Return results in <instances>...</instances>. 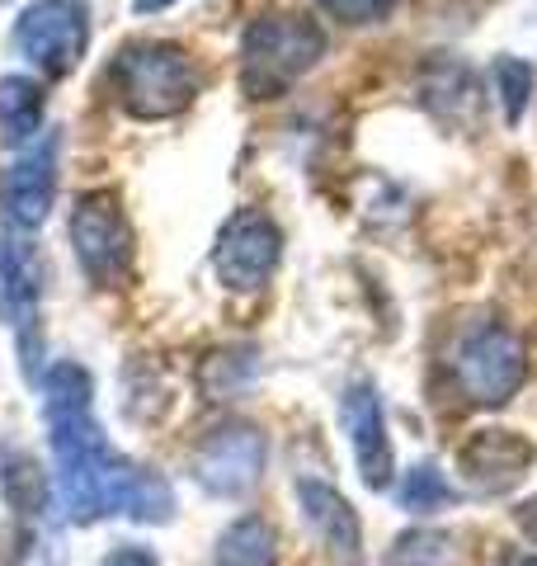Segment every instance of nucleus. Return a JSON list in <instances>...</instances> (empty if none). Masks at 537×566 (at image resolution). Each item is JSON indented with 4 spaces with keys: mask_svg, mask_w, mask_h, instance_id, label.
<instances>
[{
    "mask_svg": "<svg viewBox=\"0 0 537 566\" xmlns=\"http://www.w3.org/2000/svg\"><path fill=\"white\" fill-rule=\"evenodd\" d=\"M95 382L81 364H57L48 378V439L57 458V495L71 524H95L104 515H133L160 524L170 520L175 495L156 472L133 468L104 439L99 420L90 416Z\"/></svg>",
    "mask_w": 537,
    "mask_h": 566,
    "instance_id": "f257e3e1",
    "label": "nucleus"
},
{
    "mask_svg": "<svg viewBox=\"0 0 537 566\" xmlns=\"http://www.w3.org/2000/svg\"><path fill=\"white\" fill-rule=\"evenodd\" d=\"M199 66L185 48L141 39L118 48V57L109 62V91L118 99V109L141 123H160L185 114L199 99Z\"/></svg>",
    "mask_w": 537,
    "mask_h": 566,
    "instance_id": "f03ea898",
    "label": "nucleus"
},
{
    "mask_svg": "<svg viewBox=\"0 0 537 566\" xmlns=\"http://www.w3.org/2000/svg\"><path fill=\"white\" fill-rule=\"evenodd\" d=\"M326 57V29L307 14H260L241 39V95L278 99Z\"/></svg>",
    "mask_w": 537,
    "mask_h": 566,
    "instance_id": "7ed1b4c3",
    "label": "nucleus"
},
{
    "mask_svg": "<svg viewBox=\"0 0 537 566\" xmlns=\"http://www.w3.org/2000/svg\"><path fill=\"white\" fill-rule=\"evenodd\" d=\"M71 245L90 283L123 289L133 274V222L114 193H85L71 212Z\"/></svg>",
    "mask_w": 537,
    "mask_h": 566,
    "instance_id": "20e7f679",
    "label": "nucleus"
},
{
    "mask_svg": "<svg viewBox=\"0 0 537 566\" xmlns=\"http://www.w3.org/2000/svg\"><path fill=\"white\" fill-rule=\"evenodd\" d=\"M14 48L43 71V76H71L90 52V10L85 0H33L14 20Z\"/></svg>",
    "mask_w": 537,
    "mask_h": 566,
    "instance_id": "39448f33",
    "label": "nucleus"
},
{
    "mask_svg": "<svg viewBox=\"0 0 537 566\" xmlns=\"http://www.w3.org/2000/svg\"><path fill=\"white\" fill-rule=\"evenodd\" d=\"M453 364H457V387L476 406H505L528 378L524 340H518L509 326H499V322L476 326L467 340H462Z\"/></svg>",
    "mask_w": 537,
    "mask_h": 566,
    "instance_id": "423d86ee",
    "label": "nucleus"
},
{
    "mask_svg": "<svg viewBox=\"0 0 537 566\" xmlns=\"http://www.w3.org/2000/svg\"><path fill=\"white\" fill-rule=\"evenodd\" d=\"M278 260H283L278 222L264 218V212H255V208H245L222 227L218 251H212V270H218V279L231 293H255L274 279Z\"/></svg>",
    "mask_w": 537,
    "mask_h": 566,
    "instance_id": "0eeeda50",
    "label": "nucleus"
},
{
    "mask_svg": "<svg viewBox=\"0 0 537 566\" xmlns=\"http://www.w3.org/2000/svg\"><path fill=\"white\" fill-rule=\"evenodd\" d=\"M415 91H420V104L443 123V128H453V133L481 128V81L467 62L453 57V52H429L420 62Z\"/></svg>",
    "mask_w": 537,
    "mask_h": 566,
    "instance_id": "6e6552de",
    "label": "nucleus"
},
{
    "mask_svg": "<svg viewBox=\"0 0 537 566\" xmlns=\"http://www.w3.org/2000/svg\"><path fill=\"white\" fill-rule=\"evenodd\" d=\"M52 199H57V137H48L43 147L24 151L20 161L0 170V208L24 232L48 222Z\"/></svg>",
    "mask_w": 537,
    "mask_h": 566,
    "instance_id": "1a4fd4ad",
    "label": "nucleus"
},
{
    "mask_svg": "<svg viewBox=\"0 0 537 566\" xmlns=\"http://www.w3.org/2000/svg\"><path fill=\"white\" fill-rule=\"evenodd\" d=\"M264 434L245 424H227L199 449V482L212 495H245L264 476Z\"/></svg>",
    "mask_w": 537,
    "mask_h": 566,
    "instance_id": "9d476101",
    "label": "nucleus"
},
{
    "mask_svg": "<svg viewBox=\"0 0 537 566\" xmlns=\"http://www.w3.org/2000/svg\"><path fill=\"white\" fill-rule=\"evenodd\" d=\"M533 458H537V449L528 444L524 434H514V430H481V434H472L467 444H462L457 468H462V476H467L476 491L495 495V491H509V486L524 482L528 468H533Z\"/></svg>",
    "mask_w": 537,
    "mask_h": 566,
    "instance_id": "9b49d317",
    "label": "nucleus"
},
{
    "mask_svg": "<svg viewBox=\"0 0 537 566\" xmlns=\"http://www.w3.org/2000/svg\"><path fill=\"white\" fill-rule=\"evenodd\" d=\"M345 430L354 444V463L364 472L368 486H387L391 482V439H387V420H382V401L372 397V387H354L345 397Z\"/></svg>",
    "mask_w": 537,
    "mask_h": 566,
    "instance_id": "f8f14e48",
    "label": "nucleus"
},
{
    "mask_svg": "<svg viewBox=\"0 0 537 566\" xmlns=\"http://www.w3.org/2000/svg\"><path fill=\"white\" fill-rule=\"evenodd\" d=\"M302 510H307V524L316 528V538L339 557H354L358 543H364V528H358V515L349 510V501L326 482H302Z\"/></svg>",
    "mask_w": 537,
    "mask_h": 566,
    "instance_id": "ddd939ff",
    "label": "nucleus"
},
{
    "mask_svg": "<svg viewBox=\"0 0 537 566\" xmlns=\"http://www.w3.org/2000/svg\"><path fill=\"white\" fill-rule=\"evenodd\" d=\"M39 260L24 241H0V316L10 326H33L39 316Z\"/></svg>",
    "mask_w": 537,
    "mask_h": 566,
    "instance_id": "4468645a",
    "label": "nucleus"
},
{
    "mask_svg": "<svg viewBox=\"0 0 537 566\" xmlns=\"http://www.w3.org/2000/svg\"><path fill=\"white\" fill-rule=\"evenodd\" d=\"M43 85L29 76H6L0 81V142L6 147H24L43 128Z\"/></svg>",
    "mask_w": 537,
    "mask_h": 566,
    "instance_id": "2eb2a0df",
    "label": "nucleus"
},
{
    "mask_svg": "<svg viewBox=\"0 0 537 566\" xmlns=\"http://www.w3.org/2000/svg\"><path fill=\"white\" fill-rule=\"evenodd\" d=\"M212 566H278V534L260 515H245L218 538Z\"/></svg>",
    "mask_w": 537,
    "mask_h": 566,
    "instance_id": "dca6fc26",
    "label": "nucleus"
},
{
    "mask_svg": "<svg viewBox=\"0 0 537 566\" xmlns=\"http://www.w3.org/2000/svg\"><path fill=\"white\" fill-rule=\"evenodd\" d=\"M397 501L410 515H439V510L453 505V486L443 482L439 468H415V472H406V482L397 486Z\"/></svg>",
    "mask_w": 537,
    "mask_h": 566,
    "instance_id": "f3484780",
    "label": "nucleus"
},
{
    "mask_svg": "<svg viewBox=\"0 0 537 566\" xmlns=\"http://www.w3.org/2000/svg\"><path fill=\"white\" fill-rule=\"evenodd\" d=\"M0 486H6V501L14 510H24V515H33V510L48 505V476L33 468V458H6V468H0Z\"/></svg>",
    "mask_w": 537,
    "mask_h": 566,
    "instance_id": "a211bd4d",
    "label": "nucleus"
},
{
    "mask_svg": "<svg viewBox=\"0 0 537 566\" xmlns=\"http://www.w3.org/2000/svg\"><path fill=\"white\" fill-rule=\"evenodd\" d=\"M495 91H499V109L509 123L524 118L528 95H533V66L524 57H499L495 62Z\"/></svg>",
    "mask_w": 537,
    "mask_h": 566,
    "instance_id": "6ab92c4d",
    "label": "nucleus"
},
{
    "mask_svg": "<svg viewBox=\"0 0 537 566\" xmlns=\"http://www.w3.org/2000/svg\"><path fill=\"white\" fill-rule=\"evenodd\" d=\"M245 382H250L245 354H218V359L203 364V392H208L212 401H227V397L245 392Z\"/></svg>",
    "mask_w": 537,
    "mask_h": 566,
    "instance_id": "aec40b11",
    "label": "nucleus"
},
{
    "mask_svg": "<svg viewBox=\"0 0 537 566\" xmlns=\"http://www.w3.org/2000/svg\"><path fill=\"white\" fill-rule=\"evenodd\" d=\"M391 566H453V543L443 534H406L391 547Z\"/></svg>",
    "mask_w": 537,
    "mask_h": 566,
    "instance_id": "412c9836",
    "label": "nucleus"
},
{
    "mask_svg": "<svg viewBox=\"0 0 537 566\" xmlns=\"http://www.w3.org/2000/svg\"><path fill=\"white\" fill-rule=\"evenodd\" d=\"M316 6L339 24H382L397 14L401 0H316Z\"/></svg>",
    "mask_w": 537,
    "mask_h": 566,
    "instance_id": "4be33fe9",
    "label": "nucleus"
},
{
    "mask_svg": "<svg viewBox=\"0 0 537 566\" xmlns=\"http://www.w3.org/2000/svg\"><path fill=\"white\" fill-rule=\"evenodd\" d=\"M104 566H156V557L147 553V547H118V553Z\"/></svg>",
    "mask_w": 537,
    "mask_h": 566,
    "instance_id": "5701e85b",
    "label": "nucleus"
},
{
    "mask_svg": "<svg viewBox=\"0 0 537 566\" xmlns=\"http://www.w3.org/2000/svg\"><path fill=\"white\" fill-rule=\"evenodd\" d=\"M518 528H524V534L537 543V495H533V501L518 505Z\"/></svg>",
    "mask_w": 537,
    "mask_h": 566,
    "instance_id": "b1692460",
    "label": "nucleus"
},
{
    "mask_svg": "<svg viewBox=\"0 0 537 566\" xmlns=\"http://www.w3.org/2000/svg\"><path fill=\"white\" fill-rule=\"evenodd\" d=\"M175 6V0H137V14H156V10H166Z\"/></svg>",
    "mask_w": 537,
    "mask_h": 566,
    "instance_id": "393cba45",
    "label": "nucleus"
},
{
    "mask_svg": "<svg viewBox=\"0 0 537 566\" xmlns=\"http://www.w3.org/2000/svg\"><path fill=\"white\" fill-rule=\"evenodd\" d=\"M509 566H537V557H514Z\"/></svg>",
    "mask_w": 537,
    "mask_h": 566,
    "instance_id": "a878e982",
    "label": "nucleus"
}]
</instances>
